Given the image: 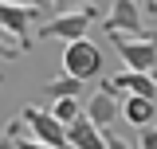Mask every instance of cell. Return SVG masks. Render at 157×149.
<instances>
[{
  "instance_id": "6da1fadb",
  "label": "cell",
  "mask_w": 157,
  "mask_h": 149,
  "mask_svg": "<svg viewBox=\"0 0 157 149\" xmlns=\"http://www.w3.org/2000/svg\"><path fill=\"white\" fill-rule=\"evenodd\" d=\"M98 71H102V51H98L94 39H71L63 47V74H71L78 82H94Z\"/></svg>"
},
{
  "instance_id": "4fadbf2b",
  "label": "cell",
  "mask_w": 157,
  "mask_h": 149,
  "mask_svg": "<svg viewBox=\"0 0 157 149\" xmlns=\"http://www.w3.org/2000/svg\"><path fill=\"white\" fill-rule=\"evenodd\" d=\"M4 133H8V141H12V149H47L43 145V141H36V137H28V133H24V122H8V126H4Z\"/></svg>"
},
{
  "instance_id": "2e32d148",
  "label": "cell",
  "mask_w": 157,
  "mask_h": 149,
  "mask_svg": "<svg viewBox=\"0 0 157 149\" xmlns=\"http://www.w3.org/2000/svg\"><path fill=\"white\" fill-rule=\"evenodd\" d=\"M137 145H141V149H157V130H153V126L141 130V141H137Z\"/></svg>"
},
{
  "instance_id": "44dd1931",
  "label": "cell",
  "mask_w": 157,
  "mask_h": 149,
  "mask_svg": "<svg viewBox=\"0 0 157 149\" xmlns=\"http://www.w3.org/2000/svg\"><path fill=\"white\" fill-rule=\"evenodd\" d=\"M149 74H153V82H157V67H153V71H149Z\"/></svg>"
},
{
  "instance_id": "d6986e66",
  "label": "cell",
  "mask_w": 157,
  "mask_h": 149,
  "mask_svg": "<svg viewBox=\"0 0 157 149\" xmlns=\"http://www.w3.org/2000/svg\"><path fill=\"white\" fill-rule=\"evenodd\" d=\"M141 12H153L157 16V0H141Z\"/></svg>"
},
{
  "instance_id": "52a82bcc",
  "label": "cell",
  "mask_w": 157,
  "mask_h": 149,
  "mask_svg": "<svg viewBox=\"0 0 157 149\" xmlns=\"http://www.w3.org/2000/svg\"><path fill=\"white\" fill-rule=\"evenodd\" d=\"M102 32L106 36H145L141 28V4L137 0H110V12L102 20Z\"/></svg>"
},
{
  "instance_id": "8992f818",
  "label": "cell",
  "mask_w": 157,
  "mask_h": 149,
  "mask_svg": "<svg viewBox=\"0 0 157 149\" xmlns=\"http://www.w3.org/2000/svg\"><path fill=\"white\" fill-rule=\"evenodd\" d=\"M82 118L90 122V126H98V130H106V126H114L118 118H122V94L110 90L106 82L98 86L90 98H86V106H82Z\"/></svg>"
},
{
  "instance_id": "ba28073f",
  "label": "cell",
  "mask_w": 157,
  "mask_h": 149,
  "mask_svg": "<svg viewBox=\"0 0 157 149\" xmlns=\"http://www.w3.org/2000/svg\"><path fill=\"white\" fill-rule=\"evenodd\" d=\"M106 86L118 94H130V98H153L157 102V82L145 71H118L114 78H106Z\"/></svg>"
},
{
  "instance_id": "30bf717a",
  "label": "cell",
  "mask_w": 157,
  "mask_h": 149,
  "mask_svg": "<svg viewBox=\"0 0 157 149\" xmlns=\"http://www.w3.org/2000/svg\"><path fill=\"white\" fill-rule=\"evenodd\" d=\"M122 118L130 126H137V130H145L157 118V102L153 98H130V94H122Z\"/></svg>"
},
{
  "instance_id": "277c9868",
  "label": "cell",
  "mask_w": 157,
  "mask_h": 149,
  "mask_svg": "<svg viewBox=\"0 0 157 149\" xmlns=\"http://www.w3.org/2000/svg\"><path fill=\"white\" fill-rule=\"evenodd\" d=\"M20 122H24V133H28V137L43 141L47 149H71L67 145V126L55 122L51 110H43V106H24Z\"/></svg>"
},
{
  "instance_id": "ffe728a7",
  "label": "cell",
  "mask_w": 157,
  "mask_h": 149,
  "mask_svg": "<svg viewBox=\"0 0 157 149\" xmlns=\"http://www.w3.org/2000/svg\"><path fill=\"white\" fill-rule=\"evenodd\" d=\"M0 149H12V141H8V133H4V137H0Z\"/></svg>"
},
{
  "instance_id": "9c48e42d",
  "label": "cell",
  "mask_w": 157,
  "mask_h": 149,
  "mask_svg": "<svg viewBox=\"0 0 157 149\" xmlns=\"http://www.w3.org/2000/svg\"><path fill=\"white\" fill-rule=\"evenodd\" d=\"M67 145L71 149H106V137H102L98 126H90L86 118H78V122L67 126Z\"/></svg>"
},
{
  "instance_id": "5b68a950",
  "label": "cell",
  "mask_w": 157,
  "mask_h": 149,
  "mask_svg": "<svg viewBox=\"0 0 157 149\" xmlns=\"http://www.w3.org/2000/svg\"><path fill=\"white\" fill-rule=\"evenodd\" d=\"M36 20H39V8H24V4H0V32L12 36V43L20 47V55L32 47L36 39Z\"/></svg>"
},
{
  "instance_id": "e0dca14e",
  "label": "cell",
  "mask_w": 157,
  "mask_h": 149,
  "mask_svg": "<svg viewBox=\"0 0 157 149\" xmlns=\"http://www.w3.org/2000/svg\"><path fill=\"white\" fill-rule=\"evenodd\" d=\"M0 59H20V47H16V43H8L4 36H0Z\"/></svg>"
},
{
  "instance_id": "9a60e30c",
  "label": "cell",
  "mask_w": 157,
  "mask_h": 149,
  "mask_svg": "<svg viewBox=\"0 0 157 149\" xmlns=\"http://www.w3.org/2000/svg\"><path fill=\"white\" fill-rule=\"evenodd\" d=\"M102 137H106V149H130V145H126V137L114 133V130H102Z\"/></svg>"
},
{
  "instance_id": "8fae6325",
  "label": "cell",
  "mask_w": 157,
  "mask_h": 149,
  "mask_svg": "<svg viewBox=\"0 0 157 149\" xmlns=\"http://www.w3.org/2000/svg\"><path fill=\"white\" fill-rule=\"evenodd\" d=\"M43 94H51V98H82L86 94V82H78L71 74H59V78H51L43 86Z\"/></svg>"
},
{
  "instance_id": "3957f363",
  "label": "cell",
  "mask_w": 157,
  "mask_h": 149,
  "mask_svg": "<svg viewBox=\"0 0 157 149\" xmlns=\"http://www.w3.org/2000/svg\"><path fill=\"white\" fill-rule=\"evenodd\" d=\"M94 20H98L94 4H82L78 12H59L55 20H47V24L36 32V39H63V43H71V39H82V36H86Z\"/></svg>"
},
{
  "instance_id": "5bb4252c",
  "label": "cell",
  "mask_w": 157,
  "mask_h": 149,
  "mask_svg": "<svg viewBox=\"0 0 157 149\" xmlns=\"http://www.w3.org/2000/svg\"><path fill=\"white\" fill-rule=\"evenodd\" d=\"M86 0H47V8H55V12H78Z\"/></svg>"
},
{
  "instance_id": "ac0fdd59",
  "label": "cell",
  "mask_w": 157,
  "mask_h": 149,
  "mask_svg": "<svg viewBox=\"0 0 157 149\" xmlns=\"http://www.w3.org/2000/svg\"><path fill=\"white\" fill-rule=\"evenodd\" d=\"M0 4H24V8H47V0H0Z\"/></svg>"
},
{
  "instance_id": "7c38bea8",
  "label": "cell",
  "mask_w": 157,
  "mask_h": 149,
  "mask_svg": "<svg viewBox=\"0 0 157 149\" xmlns=\"http://www.w3.org/2000/svg\"><path fill=\"white\" fill-rule=\"evenodd\" d=\"M51 114H55V122L71 126V122L82 118V102H78V98H55V102H51Z\"/></svg>"
},
{
  "instance_id": "7a4b0ae2",
  "label": "cell",
  "mask_w": 157,
  "mask_h": 149,
  "mask_svg": "<svg viewBox=\"0 0 157 149\" xmlns=\"http://www.w3.org/2000/svg\"><path fill=\"white\" fill-rule=\"evenodd\" d=\"M110 43H114V51L122 55V63H126V71H153L157 67V32H145V36H110Z\"/></svg>"
}]
</instances>
